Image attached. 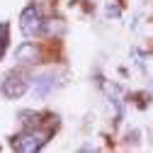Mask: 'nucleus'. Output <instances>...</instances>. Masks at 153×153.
Here are the masks:
<instances>
[{
	"instance_id": "20e7f679",
	"label": "nucleus",
	"mask_w": 153,
	"mask_h": 153,
	"mask_svg": "<svg viewBox=\"0 0 153 153\" xmlns=\"http://www.w3.org/2000/svg\"><path fill=\"white\" fill-rule=\"evenodd\" d=\"M15 59H17V63H22V66H34V63L42 61V49L36 44H32V42H25L20 49L15 51Z\"/></svg>"
},
{
	"instance_id": "423d86ee",
	"label": "nucleus",
	"mask_w": 153,
	"mask_h": 153,
	"mask_svg": "<svg viewBox=\"0 0 153 153\" xmlns=\"http://www.w3.org/2000/svg\"><path fill=\"white\" fill-rule=\"evenodd\" d=\"M32 85H34V92L39 95V97H46V95L51 92V88H53V83H51V75H42V78H36Z\"/></svg>"
},
{
	"instance_id": "f257e3e1",
	"label": "nucleus",
	"mask_w": 153,
	"mask_h": 153,
	"mask_svg": "<svg viewBox=\"0 0 153 153\" xmlns=\"http://www.w3.org/2000/svg\"><path fill=\"white\" fill-rule=\"evenodd\" d=\"M49 139L46 131H39V129H25L22 134L10 139V146L17 151V153H36Z\"/></svg>"
},
{
	"instance_id": "39448f33",
	"label": "nucleus",
	"mask_w": 153,
	"mask_h": 153,
	"mask_svg": "<svg viewBox=\"0 0 153 153\" xmlns=\"http://www.w3.org/2000/svg\"><path fill=\"white\" fill-rule=\"evenodd\" d=\"M44 117L46 114H42V112L25 109V112H20V124H22V129H39L44 124Z\"/></svg>"
},
{
	"instance_id": "6e6552de",
	"label": "nucleus",
	"mask_w": 153,
	"mask_h": 153,
	"mask_svg": "<svg viewBox=\"0 0 153 153\" xmlns=\"http://www.w3.org/2000/svg\"><path fill=\"white\" fill-rule=\"evenodd\" d=\"M107 15H109V17H119V7H114V5H107Z\"/></svg>"
},
{
	"instance_id": "f03ea898",
	"label": "nucleus",
	"mask_w": 153,
	"mask_h": 153,
	"mask_svg": "<svg viewBox=\"0 0 153 153\" xmlns=\"http://www.w3.org/2000/svg\"><path fill=\"white\" fill-rule=\"evenodd\" d=\"M20 29L25 36H34L44 29V20H42V12L36 5H29L22 10V17H20Z\"/></svg>"
},
{
	"instance_id": "0eeeda50",
	"label": "nucleus",
	"mask_w": 153,
	"mask_h": 153,
	"mask_svg": "<svg viewBox=\"0 0 153 153\" xmlns=\"http://www.w3.org/2000/svg\"><path fill=\"white\" fill-rule=\"evenodd\" d=\"M7 51V22H0V59Z\"/></svg>"
},
{
	"instance_id": "7ed1b4c3",
	"label": "nucleus",
	"mask_w": 153,
	"mask_h": 153,
	"mask_svg": "<svg viewBox=\"0 0 153 153\" xmlns=\"http://www.w3.org/2000/svg\"><path fill=\"white\" fill-rule=\"evenodd\" d=\"M27 88H29V80L25 78V75L10 73L5 78V83H3V95L7 100H17V97H22V95L27 92Z\"/></svg>"
}]
</instances>
